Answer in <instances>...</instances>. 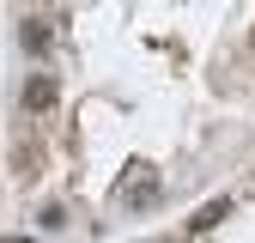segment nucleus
<instances>
[{
  "label": "nucleus",
  "mask_w": 255,
  "mask_h": 243,
  "mask_svg": "<svg viewBox=\"0 0 255 243\" xmlns=\"http://www.w3.org/2000/svg\"><path fill=\"white\" fill-rule=\"evenodd\" d=\"M158 195H164V189H158V170H146V164H134V170L116 182V201H122L128 213H146V207H158Z\"/></svg>",
  "instance_id": "1"
},
{
  "label": "nucleus",
  "mask_w": 255,
  "mask_h": 243,
  "mask_svg": "<svg viewBox=\"0 0 255 243\" xmlns=\"http://www.w3.org/2000/svg\"><path fill=\"white\" fill-rule=\"evenodd\" d=\"M24 110H37V116L55 110V79H49V73H30V79H24Z\"/></svg>",
  "instance_id": "2"
},
{
  "label": "nucleus",
  "mask_w": 255,
  "mask_h": 243,
  "mask_svg": "<svg viewBox=\"0 0 255 243\" xmlns=\"http://www.w3.org/2000/svg\"><path fill=\"white\" fill-rule=\"evenodd\" d=\"M225 219H231V201H207V207L195 213V219H188V231L201 237V231H213V225H225Z\"/></svg>",
  "instance_id": "3"
},
{
  "label": "nucleus",
  "mask_w": 255,
  "mask_h": 243,
  "mask_svg": "<svg viewBox=\"0 0 255 243\" xmlns=\"http://www.w3.org/2000/svg\"><path fill=\"white\" fill-rule=\"evenodd\" d=\"M18 49H24V55H43V49H49V24H43V18H24V24H18Z\"/></svg>",
  "instance_id": "4"
}]
</instances>
